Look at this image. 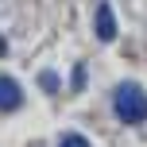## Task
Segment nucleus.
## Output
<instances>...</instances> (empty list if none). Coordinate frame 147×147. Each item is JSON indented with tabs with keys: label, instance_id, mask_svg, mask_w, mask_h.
<instances>
[{
	"label": "nucleus",
	"instance_id": "1",
	"mask_svg": "<svg viewBox=\"0 0 147 147\" xmlns=\"http://www.w3.org/2000/svg\"><path fill=\"white\" fill-rule=\"evenodd\" d=\"M112 112L120 124H143L147 120V93L136 81H120L112 93Z\"/></svg>",
	"mask_w": 147,
	"mask_h": 147
},
{
	"label": "nucleus",
	"instance_id": "2",
	"mask_svg": "<svg viewBox=\"0 0 147 147\" xmlns=\"http://www.w3.org/2000/svg\"><path fill=\"white\" fill-rule=\"evenodd\" d=\"M93 31H97V39L101 43H112L116 39V16H112V4H97V12H93Z\"/></svg>",
	"mask_w": 147,
	"mask_h": 147
},
{
	"label": "nucleus",
	"instance_id": "3",
	"mask_svg": "<svg viewBox=\"0 0 147 147\" xmlns=\"http://www.w3.org/2000/svg\"><path fill=\"white\" fill-rule=\"evenodd\" d=\"M23 105V89L16 85L12 78H4V74H0V112H16Z\"/></svg>",
	"mask_w": 147,
	"mask_h": 147
},
{
	"label": "nucleus",
	"instance_id": "4",
	"mask_svg": "<svg viewBox=\"0 0 147 147\" xmlns=\"http://www.w3.org/2000/svg\"><path fill=\"white\" fill-rule=\"evenodd\" d=\"M39 85H43L47 93H58L62 81H58V74H54V70H43V74H39Z\"/></svg>",
	"mask_w": 147,
	"mask_h": 147
},
{
	"label": "nucleus",
	"instance_id": "5",
	"mask_svg": "<svg viewBox=\"0 0 147 147\" xmlns=\"http://www.w3.org/2000/svg\"><path fill=\"white\" fill-rule=\"evenodd\" d=\"M58 147H89V140H85V136H78V132H66V136L58 140Z\"/></svg>",
	"mask_w": 147,
	"mask_h": 147
},
{
	"label": "nucleus",
	"instance_id": "6",
	"mask_svg": "<svg viewBox=\"0 0 147 147\" xmlns=\"http://www.w3.org/2000/svg\"><path fill=\"white\" fill-rule=\"evenodd\" d=\"M81 85H85V70L78 66V70H74V89H81Z\"/></svg>",
	"mask_w": 147,
	"mask_h": 147
},
{
	"label": "nucleus",
	"instance_id": "7",
	"mask_svg": "<svg viewBox=\"0 0 147 147\" xmlns=\"http://www.w3.org/2000/svg\"><path fill=\"white\" fill-rule=\"evenodd\" d=\"M4 54H8V43H4V39H0V58H4Z\"/></svg>",
	"mask_w": 147,
	"mask_h": 147
}]
</instances>
